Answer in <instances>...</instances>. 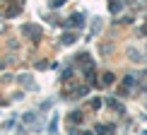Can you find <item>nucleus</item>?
I'll return each instance as SVG.
<instances>
[{
    "mask_svg": "<svg viewBox=\"0 0 147 135\" xmlns=\"http://www.w3.org/2000/svg\"><path fill=\"white\" fill-rule=\"evenodd\" d=\"M72 24H75V27H82V15H75V17H70V22H68V27H72Z\"/></svg>",
    "mask_w": 147,
    "mask_h": 135,
    "instance_id": "7ed1b4c3",
    "label": "nucleus"
},
{
    "mask_svg": "<svg viewBox=\"0 0 147 135\" xmlns=\"http://www.w3.org/2000/svg\"><path fill=\"white\" fill-rule=\"evenodd\" d=\"M106 104H109V106L113 109V111H118V113H123V106H121V104L116 101V99H106Z\"/></svg>",
    "mask_w": 147,
    "mask_h": 135,
    "instance_id": "f03ea898",
    "label": "nucleus"
},
{
    "mask_svg": "<svg viewBox=\"0 0 147 135\" xmlns=\"http://www.w3.org/2000/svg\"><path fill=\"white\" fill-rule=\"evenodd\" d=\"M101 82H104V84H111V82H113V75H111V72H104V80H101Z\"/></svg>",
    "mask_w": 147,
    "mask_h": 135,
    "instance_id": "0eeeda50",
    "label": "nucleus"
},
{
    "mask_svg": "<svg viewBox=\"0 0 147 135\" xmlns=\"http://www.w3.org/2000/svg\"><path fill=\"white\" fill-rule=\"evenodd\" d=\"M121 7H123V5H121L118 0H111V3H109V10H111V12H118Z\"/></svg>",
    "mask_w": 147,
    "mask_h": 135,
    "instance_id": "423d86ee",
    "label": "nucleus"
},
{
    "mask_svg": "<svg viewBox=\"0 0 147 135\" xmlns=\"http://www.w3.org/2000/svg\"><path fill=\"white\" fill-rule=\"evenodd\" d=\"M36 68H39V70H46L48 63H46V60H41V63H36Z\"/></svg>",
    "mask_w": 147,
    "mask_h": 135,
    "instance_id": "1a4fd4ad",
    "label": "nucleus"
},
{
    "mask_svg": "<svg viewBox=\"0 0 147 135\" xmlns=\"http://www.w3.org/2000/svg\"><path fill=\"white\" fill-rule=\"evenodd\" d=\"M77 135H92V133H77Z\"/></svg>",
    "mask_w": 147,
    "mask_h": 135,
    "instance_id": "9d476101",
    "label": "nucleus"
},
{
    "mask_svg": "<svg viewBox=\"0 0 147 135\" xmlns=\"http://www.w3.org/2000/svg\"><path fill=\"white\" fill-rule=\"evenodd\" d=\"M22 32H24V34H29V36H39V29H36V27H32V24L22 27Z\"/></svg>",
    "mask_w": 147,
    "mask_h": 135,
    "instance_id": "f257e3e1",
    "label": "nucleus"
},
{
    "mask_svg": "<svg viewBox=\"0 0 147 135\" xmlns=\"http://www.w3.org/2000/svg\"><path fill=\"white\" fill-rule=\"evenodd\" d=\"M70 123H82V113H80V111H72V113H70Z\"/></svg>",
    "mask_w": 147,
    "mask_h": 135,
    "instance_id": "20e7f679",
    "label": "nucleus"
},
{
    "mask_svg": "<svg viewBox=\"0 0 147 135\" xmlns=\"http://www.w3.org/2000/svg\"><path fill=\"white\" fill-rule=\"evenodd\" d=\"M72 41H75V34H65L63 36V44H72Z\"/></svg>",
    "mask_w": 147,
    "mask_h": 135,
    "instance_id": "6e6552de",
    "label": "nucleus"
},
{
    "mask_svg": "<svg viewBox=\"0 0 147 135\" xmlns=\"http://www.w3.org/2000/svg\"><path fill=\"white\" fill-rule=\"evenodd\" d=\"M96 133H99V135H109V133H113V128H109V126H96Z\"/></svg>",
    "mask_w": 147,
    "mask_h": 135,
    "instance_id": "39448f33",
    "label": "nucleus"
}]
</instances>
